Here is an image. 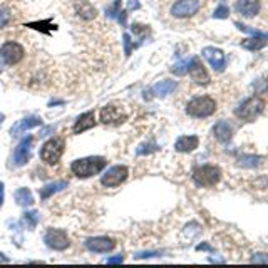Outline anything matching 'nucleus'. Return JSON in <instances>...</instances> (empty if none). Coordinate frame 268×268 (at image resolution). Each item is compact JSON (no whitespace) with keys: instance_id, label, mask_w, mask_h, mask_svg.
Returning a JSON list of instances; mask_svg holds the SVG:
<instances>
[{"instance_id":"1","label":"nucleus","mask_w":268,"mask_h":268,"mask_svg":"<svg viewBox=\"0 0 268 268\" xmlns=\"http://www.w3.org/2000/svg\"><path fill=\"white\" fill-rule=\"evenodd\" d=\"M106 158L102 156H87V158H81V160L72 161L70 169L78 178H91L94 174L101 173L104 168H106Z\"/></svg>"},{"instance_id":"2","label":"nucleus","mask_w":268,"mask_h":268,"mask_svg":"<svg viewBox=\"0 0 268 268\" xmlns=\"http://www.w3.org/2000/svg\"><path fill=\"white\" fill-rule=\"evenodd\" d=\"M216 111V102L208 96L195 97L186 106V112L191 118H208Z\"/></svg>"},{"instance_id":"3","label":"nucleus","mask_w":268,"mask_h":268,"mask_svg":"<svg viewBox=\"0 0 268 268\" xmlns=\"http://www.w3.org/2000/svg\"><path fill=\"white\" fill-rule=\"evenodd\" d=\"M64 147H65V143L62 138L49 139L47 143H44V146L41 147V160L51 166L57 165L64 155Z\"/></svg>"},{"instance_id":"4","label":"nucleus","mask_w":268,"mask_h":268,"mask_svg":"<svg viewBox=\"0 0 268 268\" xmlns=\"http://www.w3.org/2000/svg\"><path fill=\"white\" fill-rule=\"evenodd\" d=\"M263 109H265L263 99H260V97H250V99L240 104V106L237 107V111H235V114H237V118L243 119V121L251 123L263 112Z\"/></svg>"},{"instance_id":"5","label":"nucleus","mask_w":268,"mask_h":268,"mask_svg":"<svg viewBox=\"0 0 268 268\" xmlns=\"http://www.w3.org/2000/svg\"><path fill=\"white\" fill-rule=\"evenodd\" d=\"M220 179H221V169L218 166L205 165V166L196 168L193 171V181L198 186H201V188L215 186Z\"/></svg>"},{"instance_id":"6","label":"nucleus","mask_w":268,"mask_h":268,"mask_svg":"<svg viewBox=\"0 0 268 268\" xmlns=\"http://www.w3.org/2000/svg\"><path fill=\"white\" fill-rule=\"evenodd\" d=\"M44 242L49 248L62 251L67 250L70 247V240L67 237V233L64 229H57V228H49L46 235H44Z\"/></svg>"},{"instance_id":"7","label":"nucleus","mask_w":268,"mask_h":268,"mask_svg":"<svg viewBox=\"0 0 268 268\" xmlns=\"http://www.w3.org/2000/svg\"><path fill=\"white\" fill-rule=\"evenodd\" d=\"M128 174H129V169L126 166L123 165L112 166L102 174L101 183L102 186H107V188H116V186L123 184L126 179H128Z\"/></svg>"},{"instance_id":"8","label":"nucleus","mask_w":268,"mask_h":268,"mask_svg":"<svg viewBox=\"0 0 268 268\" xmlns=\"http://www.w3.org/2000/svg\"><path fill=\"white\" fill-rule=\"evenodd\" d=\"M0 57H2V61L7 65H15L24 57V47L17 42L9 41L2 44V47H0Z\"/></svg>"},{"instance_id":"9","label":"nucleus","mask_w":268,"mask_h":268,"mask_svg":"<svg viewBox=\"0 0 268 268\" xmlns=\"http://www.w3.org/2000/svg\"><path fill=\"white\" fill-rule=\"evenodd\" d=\"M99 119H101L102 124L118 126V124H123L126 119H128V116H126L124 109L121 106H116V104H107V106H104L101 109Z\"/></svg>"},{"instance_id":"10","label":"nucleus","mask_w":268,"mask_h":268,"mask_svg":"<svg viewBox=\"0 0 268 268\" xmlns=\"http://www.w3.org/2000/svg\"><path fill=\"white\" fill-rule=\"evenodd\" d=\"M32 144H34V138L27 136L19 143V146L15 147L14 156H12V165L14 166H24L30 161L32 156Z\"/></svg>"},{"instance_id":"11","label":"nucleus","mask_w":268,"mask_h":268,"mask_svg":"<svg viewBox=\"0 0 268 268\" xmlns=\"http://www.w3.org/2000/svg\"><path fill=\"white\" fill-rule=\"evenodd\" d=\"M200 0H178L173 4L171 7V15L178 19H186L193 17V15L200 10Z\"/></svg>"},{"instance_id":"12","label":"nucleus","mask_w":268,"mask_h":268,"mask_svg":"<svg viewBox=\"0 0 268 268\" xmlns=\"http://www.w3.org/2000/svg\"><path fill=\"white\" fill-rule=\"evenodd\" d=\"M84 247L89 251H92V253H109V251L116 247V242L109 237H92L86 240Z\"/></svg>"},{"instance_id":"13","label":"nucleus","mask_w":268,"mask_h":268,"mask_svg":"<svg viewBox=\"0 0 268 268\" xmlns=\"http://www.w3.org/2000/svg\"><path fill=\"white\" fill-rule=\"evenodd\" d=\"M203 57L208 61V64L211 65L213 69L216 70V72H223L226 67V57L223 51L216 47H205L203 49Z\"/></svg>"},{"instance_id":"14","label":"nucleus","mask_w":268,"mask_h":268,"mask_svg":"<svg viewBox=\"0 0 268 268\" xmlns=\"http://www.w3.org/2000/svg\"><path fill=\"white\" fill-rule=\"evenodd\" d=\"M189 75L191 79L195 81L196 84H208L210 83V75H208L205 65L200 62L198 57H193L191 59V64H189Z\"/></svg>"},{"instance_id":"15","label":"nucleus","mask_w":268,"mask_h":268,"mask_svg":"<svg viewBox=\"0 0 268 268\" xmlns=\"http://www.w3.org/2000/svg\"><path fill=\"white\" fill-rule=\"evenodd\" d=\"M235 10L243 17H255L260 12V0H238L235 4Z\"/></svg>"},{"instance_id":"16","label":"nucleus","mask_w":268,"mask_h":268,"mask_svg":"<svg viewBox=\"0 0 268 268\" xmlns=\"http://www.w3.org/2000/svg\"><path fill=\"white\" fill-rule=\"evenodd\" d=\"M96 124H97V121H96V114H94V111H89V112L81 114V116L75 119L74 134H81V133H84V131H87V129H92Z\"/></svg>"},{"instance_id":"17","label":"nucleus","mask_w":268,"mask_h":268,"mask_svg":"<svg viewBox=\"0 0 268 268\" xmlns=\"http://www.w3.org/2000/svg\"><path fill=\"white\" fill-rule=\"evenodd\" d=\"M41 124H42V119L39 116L24 118V119H20V121H17V123L12 126V129H10V134H12V136H19L20 133H24V131L32 129V128H35V126H41Z\"/></svg>"},{"instance_id":"18","label":"nucleus","mask_w":268,"mask_h":268,"mask_svg":"<svg viewBox=\"0 0 268 268\" xmlns=\"http://www.w3.org/2000/svg\"><path fill=\"white\" fill-rule=\"evenodd\" d=\"M74 9H75V14L84 20H92V19H96V15H97V10L94 9V5L91 2H87V0H78V2L74 4Z\"/></svg>"},{"instance_id":"19","label":"nucleus","mask_w":268,"mask_h":268,"mask_svg":"<svg viewBox=\"0 0 268 268\" xmlns=\"http://www.w3.org/2000/svg\"><path fill=\"white\" fill-rule=\"evenodd\" d=\"M213 134L220 143H228L233 136V128L228 121H218L213 128Z\"/></svg>"},{"instance_id":"20","label":"nucleus","mask_w":268,"mask_h":268,"mask_svg":"<svg viewBox=\"0 0 268 268\" xmlns=\"http://www.w3.org/2000/svg\"><path fill=\"white\" fill-rule=\"evenodd\" d=\"M198 144H200V139L196 136H181L176 141L174 147H176L178 152H191L198 147Z\"/></svg>"},{"instance_id":"21","label":"nucleus","mask_w":268,"mask_h":268,"mask_svg":"<svg viewBox=\"0 0 268 268\" xmlns=\"http://www.w3.org/2000/svg\"><path fill=\"white\" fill-rule=\"evenodd\" d=\"M67 186H69V183L64 181V179H61V181L49 183V184H46V186H44V188L41 189V198H42V200H49L52 195H56V193H59V191L65 189Z\"/></svg>"},{"instance_id":"22","label":"nucleus","mask_w":268,"mask_h":268,"mask_svg":"<svg viewBox=\"0 0 268 268\" xmlns=\"http://www.w3.org/2000/svg\"><path fill=\"white\" fill-rule=\"evenodd\" d=\"M176 81H171V79H165L161 81V83H158L155 87H152V94H156L158 97H165L168 94H171V92L176 89Z\"/></svg>"},{"instance_id":"23","label":"nucleus","mask_w":268,"mask_h":268,"mask_svg":"<svg viewBox=\"0 0 268 268\" xmlns=\"http://www.w3.org/2000/svg\"><path fill=\"white\" fill-rule=\"evenodd\" d=\"M14 198L15 201H17V205L19 206H30V205H34V196H32L30 193V189L29 188H20L15 191V195H14Z\"/></svg>"},{"instance_id":"24","label":"nucleus","mask_w":268,"mask_h":268,"mask_svg":"<svg viewBox=\"0 0 268 268\" xmlns=\"http://www.w3.org/2000/svg\"><path fill=\"white\" fill-rule=\"evenodd\" d=\"M107 15L111 19H116L119 24L126 25V12L121 10V0H114V4L107 9Z\"/></svg>"},{"instance_id":"25","label":"nucleus","mask_w":268,"mask_h":268,"mask_svg":"<svg viewBox=\"0 0 268 268\" xmlns=\"http://www.w3.org/2000/svg\"><path fill=\"white\" fill-rule=\"evenodd\" d=\"M268 44V37H253V39H245L242 42L243 49H248V51H260Z\"/></svg>"},{"instance_id":"26","label":"nucleus","mask_w":268,"mask_h":268,"mask_svg":"<svg viewBox=\"0 0 268 268\" xmlns=\"http://www.w3.org/2000/svg\"><path fill=\"white\" fill-rule=\"evenodd\" d=\"M261 160H263V158H260V156H242L238 160V166H242V168H255V166L261 165Z\"/></svg>"},{"instance_id":"27","label":"nucleus","mask_w":268,"mask_h":268,"mask_svg":"<svg viewBox=\"0 0 268 268\" xmlns=\"http://www.w3.org/2000/svg\"><path fill=\"white\" fill-rule=\"evenodd\" d=\"M24 221L27 223V226H29V228H35L37 223H39V213H37V211L24 213Z\"/></svg>"},{"instance_id":"28","label":"nucleus","mask_w":268,"mask_h":268,"mask_svg":"<svg viewBox=\"0 0 268 268\" xmlns=\"http://www.w3.org/2000/svg\"><path fill=\"white\" fill-rule=\"evenodd\" d=\"M189 64H191V59H186V61H181V62H178L176 65H173L171 70L176 75H184L189 70Z\"/></svg>"},{"instance_id":"29","label":"nucleus","mask_w":268,"mask_h":268,"mask_svg":"<svg viewBox=\"0 0 268 268\" xmlns=\"http://www.w3.org/2000/svg\"><path fill=\"white\" fill-rule=\"evenodd\" d=\"M10 22V10L7 5H0V29L7 27V24Z\"/></svg>"},{"instance_id":"30","label":"nucleus","mask_w":268,"mask_h":268,"mask_svg":"<svg viewBox=\"0 0 268 268\" xmlns=\"http://www.w3.org/2000/svg\"><path fill=\"white\" fill-rule=\"evenodd\" d=\"M228 14H229L228 5L226 4H220V7L215 10V14H213V15H215V19H226Z\"/></svg>"},{"instance_id":"31","label":"nucleus","mask_w":268,"mask_h":268,"mask_svg":"<svg viewBox=\"0 0 268 268\" xmlns=\"http://www.w3.org/2000/svg\"><path fill=\"white\" fill-rule=\"evenodd\" d=\"M155 151H158V146L156 144H143L141 147H138V155L141 156V155H149V152H155Z\"/></svg>"},{"instance_id":"32","label":"nucleus","mask_w":268,"mask_h":268,"mask_svg":"<svg viewBox=\"0 0 268 268\" xmlns=\"http://www.w3.org/2000/svg\"><path fill=\"white\" fill-rule=\"evenodd\" d=\"M123 39H124V54H126V56H131V51H133V47H134L133 41H131V35L124 34Z\"/></svg>"},{"instance_id":"33","label":"nucleus","mask_w":268,"mask_h":268,"mask_svg":"<svg viewBox=\"0 0 268 268\" xmlns=\"http://www.w3.org/2000/svg\"><path fill=\"white\" fill-rule=\"evenodd\" d=\"M47 25H51V24H49V20H46V22H34V24H29L27 27H32V29L41 30V32H49ZM51 30H52V29H51Z\"/></svg>"},{"instance_id":"34","label":"nucleus","mask_w":268,"mask_h":268,"mask_svg":"<svg viewBox=\"0 0 268 268\" xmlns=\"http://www.w3.org/2000/svg\"><path fill=\"white\" fill-rule=\"evenodd\" d=\"M251 261H258V263H268V255H258V256H253Z\"/></svg>"},{"instance_id":"35","label":"nucleus","mask_w":268,"mask_h":268,"mask_svg":"<svg viewBox=\"0 0 268 268\" xmlns=\"http://www.w3.org/2000/svg\"><path fill=\"white\" fill-rule=\"evenodd\" d=\"M123 261H124V256L119 255V256H112V258H109L107 263H123Z\"/></svg>"},{"instance_id":"36","label":"nucleus","mask_w":268,"mask_h":268,"mask_svg":"<svg viewBox=\"0 0 268 268\" xmlns=\"http://www.w3.org/2000/svg\"><path fill=\"white\" fill-rule=\"evenodd\" d=\"M160 253L158 251H147V253H139V255H136V258H146V256H158Z\"/></svg>"},{"instance_id":"37","label":"nucleus","mask_w":268,"mask_h":268,"mask_svg":"<svg viewBox=\"0 0 268 268\" xmlns=\"http://www.w3.org/2000/svg\"><path fill=\"white\" fill-rule=\"evenodd\" d=\"M128 9L129 10L139 9V2H138V0H129V2H128Z\"/></svg>"},{"instance_id":"38","label":"nucleus","mask_w":268,"mask_h":268,"mask_svg":"<svg viewBox=\"0 0 268 268\" xmlns=\"http://www.w3.org/2000/svg\"><path fill=\"white\" fill-rule=\"evenodd\" d=\"M4 195H5V189H4V183L0 181V208L4 205Z\"/></svg>"},{"instance_id":"39","label":"nucleus","mask_w":268,"mask_h":268,"mask_svg":"<svg viewBox=\"0 0 268 268\" xmlns=\"http://www.w3.org/2000/svg\"><path fill=\"white\" fill-rule=\"evenodd\" d=\"M2 261H9V258H7V256H4L2 253H0V263H2Z\"/></svg>"},{"instance_id":"40","label":"nucleus","mask_w":268,"mask_h":268,"mask_svg":"<svg viewBox=\"0 0 268 268\" xmlns=\"http://www.w3.org/2000/svg\"><path fill=\"white\" fill-rule=\"evenodd\" d=\"M4 119H5V116L2 112H0V126H2V123H4Z\"/></svg>"}]
</instances>
